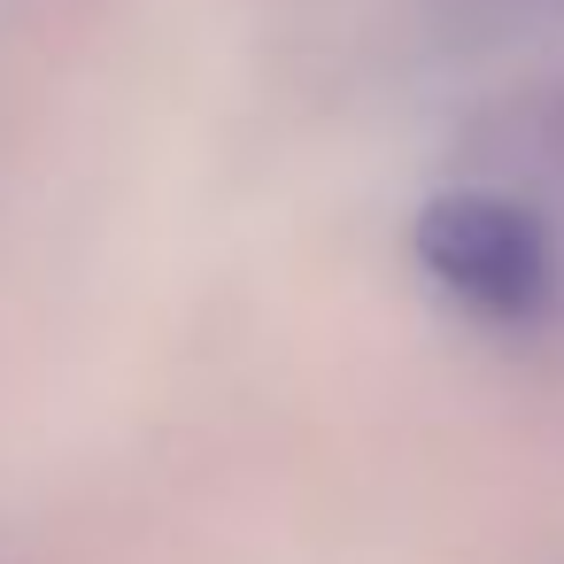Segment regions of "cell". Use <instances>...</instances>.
<instances>
[{
  "mask_svg": "<svg viewBox=\"0 0 564 564\" xmlns=\"http://www.w3.org/2000/svg\"><path fill=\"white\" fill-rule=\"evenodd\" d=\"M410 256L479 325H533L556 302V240L510 194H433L410 225Z\"/></svg>",
  "mask_w": 564,
  "mask_h": 564,
  "instance_id": "1",
  "label": "cell"
}]
</instances>
